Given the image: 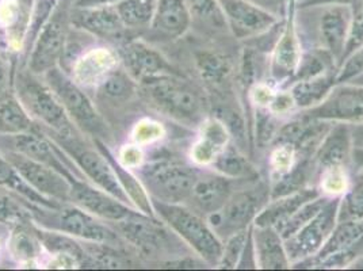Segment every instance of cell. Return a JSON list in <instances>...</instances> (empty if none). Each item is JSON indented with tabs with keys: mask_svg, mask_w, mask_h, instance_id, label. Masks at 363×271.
I'll use <instances>...</instances> for the list:
<instances>
[{
	"mask_svg": "<svg viewBox=\"0 0 363 271\" xmlns=\"http://www.w3.org/2000/svg\"><path fill=\"white\" fill-rule=\"evenodd\" d=\"M140 91L157 113L184 128L198 131L211 116L208 92L184 74L162 76L141 83Z\"/></svg>",
	"mask_w": 363,
	"mask_h": 271,
	"instance_id": "6da1fadb",
	"label": "cell"
},
{
	"mask_svg": "<svg viewBox=\"0 0 363 271\" xmlns=\"http://www.w3.org/2000/svg\"><path fill=\"white\" fill-rule=\"evenodd\" d=\"M296 26L303 49H323L340 67L351 23L350 4H297Z\"/></svg>",
	"mask_w": 363,
	"mask_h": 271,
	"instance_id": "7a4b0ae2",
	"label": "cell"
},
{
	"mask_svg": "<svg viewBox=\"0 0 363 271\" xmlns=\"http://www.w3.org/2000/svg\"><path fill=\"white\" fill-rule=\"evenodd\" d=\"M16 90V96L31 117L44 125L46 135L57 144L83 140L82 136L84 133L69 118L57 95L29 68L28 71L21 70L18 72Z\"/></svg>",
	"mask_w": 363,
	"mask_h": 271,
	"instance_id": "3957f363",
	"label": "cell"
},
{
	"mask_svg": "<svg viewBox=\"0 0 363 271\" xmlns=\"http://www.w3.org/2000/svg\"><path fill=\"white\" fill-rule=\"evenodd\" d=\"M199 167L174 155H159L137 168L136 177L151 199L186 204L197 179Z\"/></svg>",
	"mask_w": 363,
	"mask_h": 271,
	"instance_id": "277c9868",
	"label": "cell"
},
{
	"mask_svg": "<svg viewBox=\"0 0 363 271\" xmlns=\"http://www.w3.org/2000/svg\"><path fill=\"white\" fill-rule=\"evenodd\" d=\"M116 231L144 255L164 258L167 263L197 256L181 238L157 216L133 211L116 223Z\"/></svg>",
	"mask_w": 363,
	"mask_h": 271,
	"instance_id": "5b68a950",
	"label": "cell"
},
{
	"mask_svg": "<svg viewBox=\"0 0 363 271\" xmlns=\"http://www.w3.org/2000/svg\"><path fill=\"white\" fill-rule=\"evenodd\" d=\"M155 214L163 220L196 255L209 267H217L223 255L224 241L209 226L205 216L184 204H166L151 199Z\"/></svg>",
	"mask_w": 363,
	"mask_h": 271,
	"instance_id": "8992f818",
	"label": "cell"
},
{
	"mask_svg": "<svg viewBox=\"0 0 363 271\" xmlns=\"http://www.w3.org/2000/svg\"><path fill=\"white\" fill-rule=\"evenodd\" d=\"M269 201L270 184L264 175L255 179H239L223 209L206 216V220L224 241L233 233L252 226Z\"/></svg>",
	"mask_w": 363,
	"mask_h": 271,
	"instance_id": "52a82bcc",
	"label": "cell"
},
{
	"mask_svg": "<svg viewBox=\"0 0 363 271\" xmlns=\"http://www.w3.org/2000/svg\"><path fill=\"white\" fill-rule=\"evenodd\" d=\"M33 224L62 232L75 239L92 243H105L114 245L121 236L111 226L102 224V221L87 211L71 205V202H64L57 208L38 206L28 202Z\"/></svg>",
	"mask_w": 363,
	"mask_h": 271,
	"instance_id": "ba28073f",
	"label": "cell"
},
{
	"mask_svg": "<svg viewBox=\"0 0 363 271\" xmlns=\"http://www.w3.org/2000/svg\"><path fill=\"white\" fill-rule=\"evenodd\" d=\"M44 79L46 84L57 95L76 126L83 133L92 136L94 140L104 141L108 136L106 122L75 80L59 67L48 71Z\"/></svg>",
	"mask_w": 363,
	"mask_h": 271,
	"instance_id": "9c48e42d",
	"label": "cell"
},
{
	"mask_svg": "<svg viewBox=\"0 0 363 271\" xmlns=\"http://www.w3.org/2000/svg\"><path fill=\"white\" fill-rule=\"evenodd\" d=\"M71 3L60 0L55 13L46 22L31 46L28 56V68L34 75H45L52 68L59 67L69 37Z\"/></svg>",
	"mask_w": 363,
	"mask_h": 271,
	"instance_id": "30bf717a",
	"label": "cell"
},
{
	"mask_svg": "<svg viewBox=\"0 0 363 271\" xmlns=\"http://www.w3.org/2000/svg\"><path fill=\"white\" fill-rule=\"evenodd\" d=\"M363 254V220L337 221L318 254L293 269H347Z\"/></svg>",
	"mask_w": 363,
	"mask_h": 271,
	"instance_id": "8fae6325",
	"label": "cell"
},
{
	"mask_svg": "<svg viewBox=\"0 0 363 271\" xmlns=\"http://www.w3.org/2000/svg\"><path fill=\"white\" fill-rule=\"evenodd\" d=\"M339 204L340 197H333L313 219L284 240L291 267L311 259L321 250L337 224Z\"/></svg>",
	"mask_w": 363,
	"mask_h": 271,
	"instance_id": "7c38bea8",
	"label": "cell"
},
{
	"mask_svg": "<svg viewBox=\"0 0 363 271\" xmlns=\"http://www.w3.org/2000/svg\"><path fill=\"white\" fill-rule=\"evenodd\" d=\"M60 147L71 156V159L75 162L76 166L79 167L83 177L89 178L94 186L105 190L106 193L118 198L122 202L133 206L126 192L123 190L121 182L118 179L110 160L98 147L91 148L84 140L61 144Z\"/></svg>",
	"mask_w": 363,
	"mask_h": 271,
	"instance_id": "4fadbf2b",
	"label": "cell"
},
{
	"mask_svg": "<svg viewBox=\"0 0 363 271\" xmlns=\"http://www.w3.org/2000/svg\"><path fill=\"white\" fill-rule=\"evenodd\" d=\"M4 156L16 167L21 177L41 196L56 202H69L72 182L57 170L18 152L7 151Z\"/></svg>",
	"mask_w": 363,
	"mask_h": 271,
	"instance_id": "5bb4252c",
	"label": "cell"
},
{
	"mask_svg": "<svg viewBox=\"0 0 363 271\" xmlns=\"http://www.w3.org/2000/svg\"><path fill=\"white\" fill-rule=\"evenodd\" d=\"M303 113L330 122H363V86L348 82L336 83L321 104Z\"/></svg>",
	"mask_w": 363,
	"mask_h": 271,
	"instance_id": "9a60e30c",
	"label": "cell"
},
{
	"mask_svg": "<svg viewBox=\"0 0 363 271\" xmlns=\"http://www.w3.org/2000/svg\"><path fill=\"white\" fill-rule=\"evenodd\" d=\"M296 6H291L285 19V26L270 56L269 80L275 87H286L297 71L303 56V44L296 26Z\"/></svg>",
	"mask_w": 363,
	"mask_h": 271,
	"instance_id": "2e32d148",
	"label": "cell"
},
{
	"mask_svg": "<svg viewBox=\"0 0 363 271\" xmlns=\"http://www.w3.org/2000/svg\"><path fill=\"white\" fill-rule=\"evenodd\" d=\"M118 56L123 70L140 84L162 76L182 74L159 50L143 40H130L122 44Z\"/></svg>",
	"mask_w": 363,
	"mask_h": 271,
	"instance_id": "e0dca14e",
	"label": "cell"
},
{
	"mask_svg": "<svg viewBox=\"0 0 363 271\" xmlns=\"http://www.w3.org/2000/svg\"><path fill=\"white\" fill-rule=\"evenodd\" d=\"M236 184V179H230L211 167H199L197 179L184 205L206 217L223 209Z\"/></svg>",
	"mask_w": 363,
	"mask_h": 271,
	"instance_id": "ac0fdd59",
	"label": "cell"
},
{
	"mask_svg": "<svg viewBox=\"0 0 363 271\" xmlns=\"http://www.w3.org/2000/svg\"><path fill=\"white\" fill-rule=\"evenodd\" d=\"M225 14L232 37L244 43L272 29L279 22L272 14L263 11L248 0H218ZM284 21V19H282Z\"/></svg>",
	"mask_w": 363,
	"mask_h": 271,
	"instance_id": "d6986e66",
	"label": "cell"
},
{
	"mask_svg": "<svg viewBox=\"0 0 363 271\" xmlns=\"http://www.w3.org/2000/svg\"><path fill=\"white\" fill-rule=\"evenodd\" d=\"M69 202L110 223L121 221L137 211L136 208L83 179L72 182Z\"/></svg>",
	"mask_w": 363,
	"mask_h": 271,
	"instance_id": "ffe728a7",
	"label": "cell"
},
{
	"mask_svg": "<svg viewBox=\"0 0 363 271\" xmlns=\"http://www.w3.org/2000/svg\"><path fill=\"white\" fill-rule=\"evenodd\" d=\"M352 137L350 123L333 122V126L324 136L318 150L315 152L312 162L315 167V178L318 181V174L333 168H352Z\"/></svg>",
	"mask_w": 363,
	"mask_h": 271,
	"instance_id": "44dd1931",
	"label": "cell"
},
{
	"mask_svg": "<svg viewBox=\"0 0 363 271\" xmlns=\"http://www.w3.org/2000/svg\"><path fill=\"white\" fill-rule=\"evenodd\" d=\"M191 29V16L186 0H156V7L148 28L157 41L179 40Z\"/></svg>",
	"mask_w": 363,
	"mask_h": 271,
	"instance_id": "7402d4cb",
	"label": "cell"
},
{
	"mask_svg": "<svg viewBox=\"0 0 363 271\" xmlns=\"http://www.w3.org/2000/svg\"><path fill=\"white\" fill-rule=\"evenodd\" d=\"M71 28L98 38H120L126 31L114 6L72 7L69 13Z\"/></svg>",
	"mask_w": 363,
	"mask_h": 271,
	"instance_id": "603a6c76",
	"label": "cell"
},
{
	"mask_svg": "<svg viewBox=\"0 0 363 271\" xmlns=\"http://www.w3.org/2000/svg\"><path fill=\"white\" fill-rule=\"evenodd\" d=\"M186 3L191 16V29L199 38L212 41L235 40L218 0H186Z\"/></svg>",
	"mask_w": 363,
	"mask_h": 271,
	"instance_id": "cb8c5ba5",
	"label": "cell"
},
{
	"mask_svg": "<svg viewBox=\"0 0 363 271\" xmlns=\"http://www.w3.org/2000/svg\"><path fill=\"white\" fill-rule=\"evenodd\" d=\"M251 231L255 245L257 269L284 270L291 267L284 239L275 228L252 224Z\"/></svg>",
	"mask_w": 363,
	"mask_h": 271,
	"instance_id": "d4e9b609",
	"label": "cell"
},
{
	"mask_svg": "<svg viewBox=\"0 0 363 271\" xmlns=\"http://www.w3.org/2000/svg\"><path fill=\"white\" fill-rule=\"evenodd\" d=\"M198 131L199 137L191 148L190 162L197 167H211L232 138L224 123L213 116H209Z\"/></svg>",
	"mask_w": 363,
	"mask_h": 271,
	"instance_id": "484cf974",
	"label": "cell"
},
{
	"mask_svg": "<svg viewBox=\"0 0 363 271\" xmlns=\"http://www.w3.org/2000/svg\"><path fill=\"white\" fill-rule=\"evenodd\" d=\"M320 196H323V193L320 192L318 186H308L286 196L272 198L267 202V205L257 214L254 224L272 226L277 229L281 224H284L294 211H298L303 204Z\"/></svg>",
	"mask_w": 363,
	"mask_h": 271,
	"instance_id": "4316f807",
	"label": "cell"
},
{
	"mask_svg": "<svg viewBox=\"0 0 363 271\" xmlns=\"http://www.w3.org/2000/svg\"><path fill=\"white\" fill-rule=\"evenodd\" d=\"M336 77L337 71H331L324 75L296 80L288 84L286 89L296 104L297 111L308 110L321 104L336 84Z\"/></svg>",
	"mask_w": 363,
	"mask_h": 271,
	"instance_id": "83f0119b",
	"label": "cell"
},
{
	"mask_svg": "<svg viewBox=\"0 0 363 271\" xmlns=\"http://www.w3.org/2000/svg\"><path fill=\"white\" fill-rule=\"evenodd\" d=\"M211 168L236 181L255 179L263 175L257 163L247 153L238 148L233 141H230L224 151L216 157Z\"/></svg>",
	"mask_w": 363,
	"mask_h": 271,
	"instance_id": "f1b7e54d",
	"label": "cell"
},
{
	"mask_svg": "<svg viewBox=\"0 0 363 271\" xmlns=\"http://www.w3.org/2000/svg\"><path fill=\"white\" fill-rule=\"evenodd\" d=\"M35 129L33 117L13 91L0 96V135H21Z\"/></svg>",
	"mask_w": 363,
	"mask_h": 271,
	"instance_id": "f546056e",
	"label": "cell"
},
{
	"mask_svg": "<svg viewBox=\"0 0 363 271\" xmlns=\"http://www.w3.org/2000/svg\"><path fill=\"white\" fill-rule=\"evenodd\" d=\"M0 187L6 190H11L16 196L21 197V199H25L26 202L38 205V206H48V208H57L64 202H56L52 199H48L41 196L38 192H35L28 182L25 181L21 174L16 171L6 156L0 155Z\"/></svg>",
	"mask_w": 363,
	"mask_h": 271,
	"instance_id": "4dcf8cb0",
	"label": "cell"
},
{
	"mask_svg": "<svg viewBox=\"0 0 363 271\" xmlns=\"http://www.w3.org/2000/svg\"><path fill=\"white\" fill-rule=\"evenodd\" d=\"M98 92L108 102L121 104L135 95L136 80L126 71L113 70L99 82Z\"/></svg>",
	"mask_w": 363,
	"mask_h": 271,
	"instance_id": "1f68e13d",
	"label": "cell"
},
{
	"mask_svg": "<svg viewBox=\"0 0 363 271\" xmlns=\"http://www.w3.org/2000/svg\"><path fill=\"white\" fill-rule=\"evenodd\" d=\"M363 220V171L352 168L350 183L345 194L340 197L337 221Z\"/></svg>",
	"mask_w": 363,
	"mask_h": 271,
	"instance_id": "d6a6232c",
	"label": "cell"
},
{
	"mask_svg": "<svg viewBox=\"0 0 363 271\" xmlns=\"http://www.w3.org/2000/svg\"><path fill=\"white\" fill-rule=\"evenodd\" d=\"M155 7L156 0H121L114 4L126 31L150 28Z\"/></svg>",
	"mask_w": 363,
	"mask_h": 271,
	"instance_id": "836d02e7",
	"label": "cell"
},
{
	"mask_svg": "<svg viewBox=\"0 0 363 271\" xmlns=\"http://www.w3.org/2000/svg\"><path fill=\"white\" fill-rule=\"evenodd\" d=\"M331 71L339 72V68L336 61L333 60V56L328 52L323 49H303L301 60L298 62L297 71L291 82L316 77Z\"/></svg>",
	"mask_w": 363,
	"mask_h": 271,
	"instance_id": "e575fe53",
	"label": "cell"
},
{
	"mask_svg": "<svg viewBox=\"0 0 363 271\" xmlns=\"http://www.w3.org/2000/svg\"><path fill=\"white\" fill-rule=\"evenodd\" d=\"M331 198L333 197L320 196L303 204V206L298 211H294L284 224H281L277 228V231L279 232L282 239L284 240L288 239L289 236H291L294 232H297L303 224H306L311 219H313L318 211L328 204V201Z\"/></svg>",
	"mask_w": 363,
	"mask_h": 271,
	"instance_id": "d590c367",
	"label": "cell"
},
{
	"mask_svg": "<svg viewBox=\"0 0 363 271\" xmlns=\"http://www.w3.org/2000/svg\"><path fill=\"white\" fill-rule=\"evenodd\" d=\"M59 3H60V0H34L29 28L26 31V35H25V41H23V49L26 52V59L29 56V52H30L31 46L34 44L35 38L38 37L40 31H43L46 22L50 19V16L55 13Z\"/></svg>",
	"mask_w": 363,
	"mask_h": 271,
	"instance_id": "8d00e7d4",
	"label": "cell"
},
{
	"mask_svg": "<svg viewBox=\"0 0 363 271\" xmlns=\"http://www.w3.org/2000/svg\"><path fill=\"white\" fill-rule=\"evenodd\" d=\"M21 197L9 194V190L0 187V220L6 223L23 224L30 221V211L25 199L19 201Z\"/></svg>",
	"mask_w": 363,
	"mask_h": 271,
	"instance_id": "74e56055",
	"label": "cell"
},
{
	"mask_svg": "<svg viewBox=\"0 0 363 271\" xmlns=\"http://www.w3.org/2000/svg\"><path fill=\"white\" fill-rule=\"evenodd\" d=\"M350 6H351V23H350V31H348L347 44L342 57L340 67L348 57H351L363 46V0H357Z\"/></svg>",
	"mask_w": 363,
	"mask_h": 271,
	"instance_id": "f35d334b",
	"label": "cell"
},
{
	"mask_svg": "<svg viewBox=\"0 0 363 271\" xmlns=\"http://www.w3.org/2000/svg\"><path fill=\"white\" fill-rule=\"evenodd\" d=\"M251 228V226H250ZM250 228L236 232L232 236L224 240V247H223V255L218 263V269H236L238 263L240 260V256L244 250V245L248 239Z\"/></svg>",
	"mask_w": 363,
	"mask_h": 271,
	"instance_id": "ab89813d",
	"label": "cell"
},
{
	"mask_svg": "<svg viewBox=\"0 0 363 271\" xmlns=\"http://www.w3.org/2000/svg\"><path fill=\"white\" fill-rule=\"evenodd\" d=\"M38 244H41L38 238L35 236L34 231L30 233L19 226L10 239L11 253L18 260H29L35 258L38 254Z\"/></svg>",
	"mask_w": 363,
	"mask_h": 271,
	"instance_id": "60d3db41",
	"label": "cell"
},
{
	"mask_svg": "<svg viewBox=\"0 0 363 271\" xmlns=\"http://www.w3.org/2000/svg\"><path fill=\"white\" fill-rule=\"evenodd\" d=\"M250 3L255 4L259 9H262L263 11L272 14L277 19L282 21L288 16L289 11L291 9V6L297 1V0H248Z\"/></svg>",
	"mask_w": 363,
	"mask_h": 271,
	"instance_id": "b9f144b4",
	"label": "cell"
},
{
	"mask_svg": "<svg viewBox=\"0 0 363 271\" xmlns=\"http://www.w3.org/2000/svg\"><path fill=\"white\" fill-rule=\"evenodd\" d=\"M10 71H9V65L7 61L4 60V57L0 53V96H3L4 94L10 92Z\"/></svg>",
	"mask_w": 363,
	"mask_h": 271,
	"instance_id": "7bdbcfd3",
	"label": "cell"
},
{
	"mask_svg": "<svg viewBox=\"0 0 363 271\" xmlns=\"http://www.w3.org/2000/svg\"><path fill=\"white\" fill-rule=\"evenodd\" d=\"M121 0H72V7H101V6H114Z\"/></svg>",
	"mask_w": 363,
	"mask_h": 271,
	"instance_id": "ee69618b",
	"label": "cell"
},
{
	"mask_svg": "<svg viewBox=\"0 0 363 271\" xmlns=\"http://www.w3.org/2000/svg\"><path fill=\"white\" fill-rule=\"evenodd\" d=\"M354 147H363V122L350 123Z\"/></svg>",
	"mask_w": 363,
	"mask_h": 271,
	"instance_id": "f6af8a7d",
	"label": "cell"
},
{
	"mask_svg": "<svg viewBox=\"0 0 363 271\" xmlns=\"http://www.w3.org/2000/svg\"><path fill=\"white\" fill-rule=\"evenodd\" d=\"M352 168L363 171V147H354L351 155Z\"/></svg>",
	"mask_w": 363,
	"mask_h": 271,
	"instance_id": "bcb514c9",
	"label": "cell"
},
{
	"mask_svg": "<svg viewBox=\"0 0 363 271\" xmlns=\"http://www.w3.org/2000/svg\"><path fill=\"white\" fill-rule=\"evenodd\" d=\"M357 0H303L297 4H323V3H335V4H352Z\"/></svg>",
	"mask_w": 363,
	"mask_h": 271,
	"instance_id": "7dc6e473",
	"label": "cell"
},
{
	"mask_svg": "<svg viewBox=\"0 0 363 271\" xmlns=\"http://www.w3.org/2000/svg\"><path fill=\"white\" fill-rule=\"evenodd\" d=\"M348 83H355V84H361V86H363V72L362 74H359V75L354 76L352 79H350Z\"/></svg>",
	"mask_w": 363,
	"mask_h": 271,
	"instance_id": "c3c4849f",
	"label": "cell"
}]
</instances>
